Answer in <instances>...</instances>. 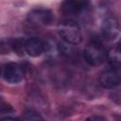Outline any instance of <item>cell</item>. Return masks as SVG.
<instances>
[{"label": "cell", "instance_id": "6da1fadb", "mask_svg": "<svg viewBox=\"0 0 121 121\" xmlns=\"http://www.w3.org/2000/svg\"><path fill=\"white\" fill-rule=\"evenodd\" d=\"M58 31L61 39L69 44H78L81 41L80 26L73 20L62 21L58 26Z\"/></svg>", "mask_w": 121, "mask_h": 121}, {"label": "cell", "instance_id": "7a4b0ae2", "mask_svg": "<svg viewBox=\"0 0 121 121\" xmlns=\"http://www.w3.org/2000/svg\"><path fill=\"white\" fill-rule=\"evenodd\" d=\"M83 55L88 64L92 66H99L106 60L107 52L99 43L91 42L85 46Z\"/></svg>", "mask_w": 121, "mask_h": 121}, {"label": "cell", "instance_id": "3957f363", "mask_svg": "<svg viewBox=\"0 0 121 121\" xmlns=\"http://www.w3.org/2000/svg\"><path fill=\"white\" fill-rule=\"evenodd\" d=\"M27 22L35 26H46L54 20V15L47 9H34L27 14Z\"/></svg>", "mask_w": 121, "mask_h": 121}, {"label": "cell", "instance_id": "277c9868", "mask_svg": "<svg viewBox=\"0 0 121 121\" xmlns=\"http://www.w3.org/2000/svg\"><path fill=\"white\" fill-rule=\"evenodd\" d=\"M90 4V0H63L61 12L66 16H74L85 10Z\"/></svg>", "mask_w": 121, "mask_h": 121}, {"label": "cell", "instance_id": "5b68a950", "mask_svg": "<svg viewBox=\"0 0 121 121\" xmlns=\"http://www.w3.org/2000/svg\"><path fill=\"white\" fill-rule=\"evenodd\" d=\"M120 27L119 23L116 18L109 17L105 19L101 25V34L102 37L107 41H113L119 35Z\"/></svg>", "mask_w": 121, "mask_h": 121}, {"label": "cell", "instance_id": "8992f818", "mask_svg": "<svg viewBox=\"0 0 121 121\" xmlns=\"http://www.w3.org/2000/svg\"><path fill=\"white\" fill-rule=\"evenodd\" d=\"M99 83L105 89H113L120 83L119 72L116 69H107L100 74Z\"/></svg>", "mask_w": 121, "mask_h": 121}, {"label": "cell", "instance_id": "52a82bcc", "mask_svg": "<svg viewBox=\"0 0 121 121\" xmlns=\"http://www.w3.org/2000/svg\"><path fill=\"white\" fill-rule=\"evenodd\" d=\"M24 78L22 66L18 63H8L4 68V78L9 83H18Z\"/></svg>", "mask_w": 121, "mask_h": 121}, {"label": "cell", "instance_id": "ba28073f", "mask_svg": "<svg viewBox=\"0 0 121 121\" xmlns=\"http://www.w3.org/2000/svg\"><path fill=\"white\" fill-rule=\"evenodd\" d=\"M24 47L27 55L35 58L41 56L43 53L45 49V44L39 38H30L25 42Z\"/></svg>", "mask_w": 121, "mask_h": 121}, {"label": "cell", "instance_id": "9c48e42d", "mask_svg": "<svg viewBox=\"0 0 121 121\" xmlns=\"http://www.w3.org/2000/svg\"><path fill=\"white\" fill-rule=\"evenodd\" d=\"M106 60H108V62L112 68L119 70L121 64V55H120V48L118 45L110 49L107 52Z\"/></svg>", "mask_w": 121, "mask_h": 121}, {"label": "cell", "instance_id": "30bf717a", "mask_svg": "<svg viewBox=\"0 0 121 121\" xmlns=\"http://www.w3.org/2000/svg\"><path fill=\"white\" fill-rule=\"evenodd\" d=\"M24 119H26V120H42L43 117L36 111L26 110L24 112Z\"/></svg>", "mask_w": 121, "mask_h": 121}, {"label": "cell", "instance_id": "8fae6325", "mask_svg": "<svg viewBox=\"0 0 121 121\" xmlns=\"http://www.w3.org/2000/svg\"><path fill=\"white\" fill-rule=\"evenodd\" d=\"M88 120H103V118L102 117H100V116H90L89 118H88Z\"/></svg>", "mask_w": 121, "mask_h": 121}, {"label": "cell", "instance_id": "7c38bea8", "mask_svg": "<svg viewBox=\"0 0 121 121\" xmlns=\"http://www.w3.org/2000/svg\"><path fill=\"white\" fill-rule=\"evenodd\" d=\"M0 74H1V69H0Z\"/></svg>", "mask_w": 121, "mask_h": 121}]
</instances>
